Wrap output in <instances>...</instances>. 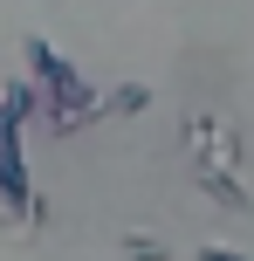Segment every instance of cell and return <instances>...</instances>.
Here are the masks:
<instances>
[{"mask_svg": "<svg viewBox=\"0 0 254 261\" xmlns=\"http://www.w3.org/2000/svg\"><path fill=\"white\" fill-rule=\"evenodd\" d=\"M200 261H241V254H227V248H206V254H200Z\"/></svg>", "mask_w": 254, "mask_h": 261, "instance_id": "1", "label": "cell"}]
</instances>
